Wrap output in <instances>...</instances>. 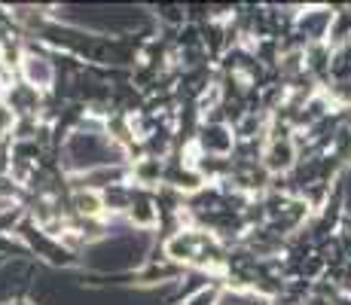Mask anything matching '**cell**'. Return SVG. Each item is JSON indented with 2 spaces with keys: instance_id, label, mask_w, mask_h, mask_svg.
<instances>
[{
  "instance_id": "cell-2",
  "label": "cell",
  "mask_w": 351,
  "mask_h": 305,
  "mask_svg": "<svg viewBox=\"0 0 351 305\" xmlns=\"http://www.w3.org/2000/svg\"><path fill=\"white\" fill-rule=\"evenodd\" d=\"M296 165V147L287 138H272L269 141V150L263 153V168L269 174H285Z\"/></svg>"
},
{
  "instance_id": "cell-1",
  "label": "cell",
  "mask_w": 351,
  "mask_h": 305,
  "mask_svg": "<svg viewBox=\"0 0 351 305\" xmlns=\"http://www.w3.org/2000/svg\"><path fill=\"white\" fill-rule=\"evenodd\" d=\"M19 67H22L25 83H28L34 92L49 89L52 80H56V64H52L46 56H37V52H25L22 61H19Z\"/></svg>"
}]
</instances>
